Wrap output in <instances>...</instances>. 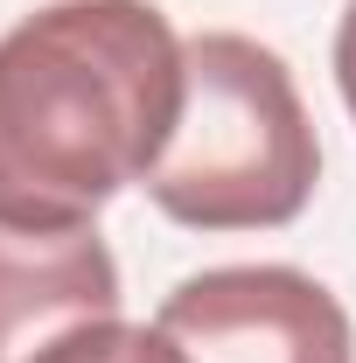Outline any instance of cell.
<instances>
[{
    "instance_id": "6da1fadb",
    "label": "cell",
    "mask_w": 356,
    "mask_h": 363,
    "mask_svg": "<svg viewBox=\"0 0 356 363\" xmlns=\"http://www.w3.org/2000/svg\"><path fill=\"white\" fill-rule=\"evenodd\" d=\"M182 112V35L154 0H49L0 35V224L91 230L147 182Z\"/></svg>"
},
{
    "instance_id": "7a4b0ae2",
    "label": "cell",
    "mask_w": 356,
    "mask_h": 363,
    "mask_svg": "<svg viewBox=\"0 0 356 363\" xmlns=\"http://www.w3.org/2000/svg\"><path fill=\"white\" fill-rule=\"evenodd\" d=\"M314 182L321 140L287 56L238 28L189 35L175 133L140 182L147 203L189 230H279L314 203Z\"/></svg>"
},
{
    "instance_id": "3957f363",
    "label": "cell",
    "mask_w": 356,
    "mask_h": 363,
    "mask_svg": "<svg viewBox=\"0 0 356 363\" xmlns=\"http://www.w3.org/2000/svg\"><path fill=\"white\" fill-rule=\"evenodd\" d=\"M154 328L189 363H356L343 301L301 266H210L161 301Z\"/></svg>"
},
{
    "instance_id": "277c9868",
    "label": "cell",
    "mask_w": 356,
    "mask_h": 363,
    "mask_svg": "<svg viewBox=\"0 0 356 363\" xmlns=\"http://www.w3.org/2000/svg\"><path fill=\"white\" fill-rule=\"evenodd\" d=\"M119 259L98 230L0 224V363H28L63 328L119 315Z\"/></svg>"
},
{
    "instance_id": "5b68a950",
    "label": "cell",
    "mask_w": 356,
    "mask_h": 363,
    "mask_svg": "<svg viewBox=\"0 0 356 363\" xmlns=\"http://www.w3.org/2000/svg\"><path fill=\"white\" fill-rule=\"evenodd\" d=\"M28 363H189L161 335V328H147V321H119V315H98V321H77V328H63L56 342H43Z\"/></svg>"
},
{
    "instance_id": "8992f818",
    "label": "cell",
    "mask_w": 356,
    "mask_h": 363,
    "mask_svg": "<svg viewBox=\"0 0 356 363\" xmlns=\"http://www.w3.org/2000/svg\"><path fill=\"white\" fill-rule=\"evenodd\" d=\"M335 91H343V105H350V119H356V0L343 7V21H335Z\"/></svg>"
}]
</instances>
